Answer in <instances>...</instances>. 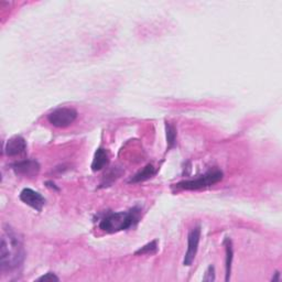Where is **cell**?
Returning <instances> with one entry per match:
<instances>
[{"label":"cell","instance_id":"cell-1","mask_svg":"<svg viewBox=\"0 0 282 282\" xmlns=\"http://www.w3.org/2000/svg\"><path fill=\"white\" fill-rule=\"evenodd\" d=\"M25 257V247L17 232H15L9 226L3 228L1 246H0V269L1 271H13L21 267Z\"/></svg>","mask_w":282,"mask_h":282},{"label":"cell","instance_id":"cell-2","mask_svg":"<svg viewBox=\"0 0 282 282\" xmlns=\"http://www.w3.org/2000/svg\"><path fill=\"white\" fill-rule=\"evenodd\" d=\"M141 209L136 206L128 212L109 213L99 223V228L108 234L126 230L138 223Z\"/></svg>","mask_w":282,"mask_h":282},{"label":"cell","instance_id":"cell-3","mask_svg":"<svg viewBox=\"0 0 282 282\" xmlns=\"http://www.w3.org/2000/svg\"><path fill=\"white\" fill-rule=\"evenodd\" d=\"M222 178H223V172L218 169H214L208 171L203 176L194 178V180L178 182V184H176V189L186 191L201 190L218 183V182L222 181Z\"/></svg>","mask_w":282,"mask_h":282},{"label":"cell","instance_id":"cell-4","mask_svg":"<svg viewBox=\"0 0 282 282\" xmlns=\"http://www.w3.org/2000/svg\"><path fill=\"white\" fill-rule=\"evenodd\" d=\"M77 118V112L69 107H61L54 109L47 115V120L52 126L58 128H66L73 124Z\"/></svg>","mask_w":282,"mask_h":282},{"label":"cell","instance_id":"cell-5","mask_svg":"<svg viewBox=\"0 0 282 282\" xmlns=\"http://www.w3.org/2000/svg\"><path fill=\"white\" fill-rule=\"evenodd\" d=\"M200 238H201L200 226H196V227H194L190 230L189 236H188V250H186V253L183 260V265L186 266V267H189V266L192 265L194 259H195V256L198 249V243H200Z\"/></svg>","mask_w":282,"mask_h":282},{"label":"cell","instance_id":"cell-6","mask_svg":"<svg viewBox=\"0 0 282 282\" xmlns=\"http://www.w3.org/2000/svg\"><path fill=\"white\" fill-rule=\"evenodd\" d=\"M19 197L23 203L29 205L30 208H34L38 212H41L42 208L45 204V198L32 189H23Z\"/></svg>","mask_w":282,"mask_h":282},{"label":"cell","instance_id":"cell-7","mask_svg":"<svg viewBox=\"0 0 282 282\" xmlns=\"http://www.w3.org/2000/svg\"><path fill=\"white\" fill-rule=\"evenodd\" d=\"M11 168L18 176L33 178L39 173L40 164L35 160H23L15 162V163L11 165Z\"/></svg>","mask_w":282,"mask_h":282},{"label":"cell","instance_id":"cell-8","mask_svg":"<svg viewBox=\"0 0 282 282\" xmlns=\"http://www.w3.org/2000/svg\"><path fill=\"white\" fill-rule=\"evenodd\" d=\"M27 150V142L21 136H15L7 141L5 153L8 157H17L25 153Z\"/></svg>","mask_w":282,"mask_h":282},{"label":"cell","instance_id":"cell-9","mask_svg":"<svg viewBox=\"0 0 282 282\" xmlns=\"http://www.w3.org/2000/svg\"><path fill=\"white\" fill-rule=\"evenodd\" d=\"M108 154H107L106 150L103 148H98L96 152L94 154V159L92 162V170L95 171H101L103 168L108 164Z\"/></svg>","mask_w":282,"mask_h":282},{"label":"cell","instance_id":"cell-10","mask_svg":"<svg viewBox=\"0 0 282 282\" xmlns=\"http://www.w3.org/2000/svg\"><path fill=\"white\" fill-rule=\"evenodd\" d=\"M156 174V170H154L152 164H147L144 169L139 171L137 174L130 178L129 183H140V182H145L149 178H152Z\"/></svg>","mask_w":282,"mask_h":282},{"label":"cell","instance_id":"cell-11","mask_svg":"<svg viewBox=\"0 0 282 282\" xmlns=\"http://www.w3.org/2000/svg\"><path fill=\"white\" fill-rule=\"evenodd\" d=\"M224 246L226 250V278L225 281L228 282L230 279V273H232V264H233V244L232 240L228 237L225 238Z\"/></svg>","mask_w":282,"mask_h":282},{"label":"cell","instance_id":"cell-12","mask_svg":"<svg viewBox=\"0 0 282 282\" xmlns=\"http://www.w3.org/2000/svg\"><path fill=\"white\" fill-rule=\"evenodd\" d=\"M165 133H166V142H168V148L171 149L174 147L177 141V129L173 125H171L170 122L165 124Z\"/></svg>","mask_w":282,"mask_h":282},{"label":"cell","instance_id":"cell-13","mask_svg":"<svg viewBox=\"0 0 282 282\" xmlns=\"http://www.w3.org/2000/svg\"><path fill=\"white\" fill-rule=\"evenodd\" d=\"M158 252V241L157 240H152L145 245L144 247H141L140 249H138L134 255L139 256V255H154Z\"/></svg>","mask_w":282,"mask_h":282},{"label":"cell","instance_id":"cell-14","mask_svg":"<svg viewBox=\"0 0 282 282\" xmlns=\"http://www.w3.org/2000/svg\"><path fill=\"white\" fill-rule=\"evenodd\" d=\"M214 280H215V268H214L213 266H209L203 277V281L212 282Z\"/></svg>","mask_w":282,"mask_h":282},{"label":"cell","instance_id":"cell-15","mask_svg":"<svg viewBox=\"0 0 282 282\" xmlns=\"http://www.w3.org/2000/svg\"><path fill=\"white\" fill-rule=\"evenodd\" d=\"M37 281H45V282H59V279L54 275L53 272H47L45 276L40 277L37 279Z\"/></svg>","mask_w":282,"mask_h":282},{"label":"cell","instance_id":"cell-16","mask_svg":"<svg viewBox=\"0 0 282 282\" xmlns=\"http://www.w3.org/2000/svg\"><path fill=\"white\" fill-rule=\"evenodd\" d=\"M272 281L273 282H279L280 281V272L279 271H277L275 273V277L272 278Z\"/></svg>","mask_w":282,"mask_h":282},{"label":"cell","instance_id":"cell-17","mask_svg":"<svg viewBox=\"0 0 282 282\" xmlns=\"http://www.w3.org/2000/svg\"><path fill=\"white\" fill-rule=\"evenodd\" d=\"M46 184H47V186H49V188H52V189H55L57 191H59V189L57 188V186H55L53 182H46Z\"/></svg>","mask_w":282,"mask_h":282}]
</instances>
